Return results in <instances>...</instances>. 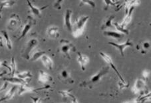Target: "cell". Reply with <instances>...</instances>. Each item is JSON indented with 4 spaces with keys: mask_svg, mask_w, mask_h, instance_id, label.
I'll return each mask as SVG.
<instances>
[{
    "mask_svg": "<svg viewBox=\"0 0 151 103\" xmlns=\"http://www.w3.org/2000/svg\"><path fill=\"white\" fill-rule=\"evenodd\" d=\"M109 66L103 67L97 73L92 76L87 81H85L81 84H80L79 86L82 87H89V89L93 88V87H95L96 85H97V84L100 83L101 80H102V79L103 78V77L109 72Z\"/></svg>",
    "mask_w": 151,
    "mask_h": 103,
    "instance_id": "obj_1",
    "label": "cell"
},
{
    "mask_svg": "<svg viewBox=\"0 0 151 103\" xmlns=\"http://www.w3.org/2000/svg\"><path fill=\"white\" fill-rule=\"evenodd\" d=\"M89 19V16H81L75 20L72 25L73 36L78 38L83 33L86 23Z\"/></svg>",
    "mask_w": 151,
    "mask_h": 103,
    "instance_id": "obj_2",
    "label": "cell"
},
{
    "mask_svg": "<svg viewBox=\"0 0 151 103\" xmlns=\"http://www.w3.org/2000/svg\"><path fill=\"white\" fill-rule=\"evenodd\" d=\"M38 44V41L36 39H31L27 42L26 44L24 49L22 52V57L24 58L25 59L29 60L31 59V56L33 52H34L35 48Z\"/></svg>",
    "mask_w": 151,
    "mask_h": 103,
    "instance_id": "obj_3",
    "label": "cell"
},
{
    "mask_svg": "<svg viewBox=\"0 0 151 103\" xmlns=\"http://www.w3.org/2000/svg\"><path fill=\"white\" fill-rule=\"evenodd\" d=\"M60 50L61 53L64 55L66 58H67L68 59H71L70 56V52H75V46L70 41H67L66 39H61L60 42Z\"/></svg>",
    "mask_w": 151,
    "mask_h": 103,
    "instance_id": "obj_4",
    "label": "cell"
},
{
    "mask_svg": "<svg viewBox=\"0 0 151 103\" xmlns=\"http://www.w3.org/2000/svg\"><path fill=\"white\" fill-rule=\"evenodd\" d=\"M21 25H22V20L20 16L16 13H13L11 15L8 21V29L10 30H15L17 29Z\"/></svg>",
    "mask_w": 151,
    "mask_h": 103,
    "instance_id": "obj_5",
    "label": "cell"
},
{
    "mask_svg": "<svg viewBox=\"0 0 151 103\" xmlns=\"http://www.w3.org/2000/svg\"><path fill=\"white\" fill-rule=\"evenodd\" d=\"M58 79H59L63 83H67L69 84L74 83V79H73L71 75L70 71L67 69H63L59 72L58 75Z\"/></svg>",
    "mask_w": 151,
    "mask_h": 103,
    "instance_id": "obj_6",
    "label": "cell"
},
{
    "mask_svg": "<svg viewBox=\"0 0 151 103\" xmlns=\"http://www.w3.org/2000/svg\"><path fill=\"white\" fill-rule=\"evenodd\" d=\"M35 24V21L34 20V18H32L31 17H27V22L25 23V25L23 27V29L21 32V34L20 37L18 38V41H20L22 38H23V37H25L26 36L28 32H29V30H31V29L33 27V26Z\"/></svg>",
    "mask_w": 151,
    "mask_h": 103,
    "instance_id": "obj_7",
    "label": "cell"
},
{
    "mask_svg": "<svg viewBox=\"0 0 151 103\" xmlns=\"http://www.w3.org/2000/svg\"><path fill=\"white\" fill-rule=\"evenodd\" d=\"M108 44L111 45L112 46H114L115 48H117L118 50L119 51L120 54L122 56H124V49L127 47H132L133 46V43L131 41V40L129 39L123 44H117L113 42H109L108 43Z\"/></svg>",
    "mask_w": 151,
    "mask_h": 103,
    "instance_id": "obj_8",
    "label": "cell"
},
{
    "mask_svg": "<svg viewBox=\"0 0 151 103\" xmlns=\"http://www.w3.org/2000/svg\"><path fill=\"white\" fill-rule=\"evenodd\" d=\"M49 87H41V88H38V89H34L33 87H28L27 85H20L18 89V94L19 95H22L25 93H36L38 92V91L45 89H49Z\"/></svg>",
    "mask_w": 151,
    "mask_h": 103,
    "instance_id": "obj_9",
    "label": "cell"
},
{
    "mask_svg": "<svg viewBox=\"0 0 151 103\" xmlns=\"http://www.w3.org/2000/svg\"><path fill=\"white\" fill-rule=\"evenodd\" d=\"M99 54H100V55H101V57H102V58H103V59L105 60V62H107V64H108V65H109L110 66L112 67V68L113 69V70H114V71H115V72H116L117 74V76H119V79H120V80H121V81H122V82H125V81H124V79L122 78V77L121 75L119 73V71H118V69H117V67H115L114 63L113 62V60H112V59H111V58H110L109 56H108L107 54H106L105 53L103 52H100Z\"/></svg>",
    "mask_w": 151,
    "mask_h": 103,
    "instance_id": "obj_10",
    "label": "cell"
},
{
    "mask_svg": "<svg viewBox=\"0 0 151 103\" xmlns=\"http://www.w3.org/2000/svg\"><path fill=\"white\" fill-rule=\"evenodd\" d=\"M73 12L71 9H67L64 15V26L65 28L68 31H72V23H71V16Z\"/></svg>",
    "mask_w": 151,
    "mask_h": 103,
    "instance_id": "obj_11",
    "label": "cell"
},
{
    "mask_svg": "<svg viewBox=\"0 0 151 103\" xmlns=\"http://www.w3.org/2000/svg\"><path fill=\"white\" fill-rule=\"evenodd\" d=\"M19 89V87L17 85H14L10 89H9L6 95L3 96L1 99H0V103L8 101L9 100H11L14 97V95L16 93V92Z\"/></svg>",
    "mask_w": 151,
    "mask_h": 103,
    "instance_id": "obj_12",
    "label": "cell"
},
{
    "mask_svg": "<svg viewBox=\"0 0 151 103\" xmlns=\"http://www.w3.org/2000/svg\"><path fill=\"white\" fill-rule=\"evenodd\" d=\"M146 87L145 81L142 79H136L134 83V85L132 88V91L134 94H138L139 93L142 92L144 91V89Z\"/></svg>",
    "mask_w": 151,
    "mask_h": 103,
    "instance_id": "obj_13",
    "label": "cell"
},
{
    "mask_svg": "<svg viewBox=\"0 0 151 103\" xmlns=\"http://www.w3.org/2000/svg\"><path fill=\"white\" fill-rule=\"evenodd\" d=\"M77 62L80 65L82 71H85L86 69V65L89 62V58L86 55H84L81 52L77 53Z\"/></svg>",
    "mask_w": 151,
    "mask_h": 103,
    "instance_id": "obj_14",
    "label": "cell"
},
{
    "mask_svg": "<svg viewBox=\"0 0 151 103\" xmlns=\"http://www.w3.org/2000/svg\"><path fill=\"white\" fill-rule=\"evenodd\" d=\"M3 81L8 82V83H13L14 85H28V82L23 79H21L18 78L17 77L14 76V77H5L3 78Z\"/></svg>",
    "mask_w": 151,
    "mask_h": 103,
    "instance_id": "obj_15",
    "label": "cell"
},
{
    "mask_svg": "<svg viewBox=\"0 0 151 103\" xmlns=\"http://www.w3.org/2000/svg\"><path fill=\"white\" fill-rule=\"evenodd\" d=\"M59 28L56 26H51L47 30V34L51 38L57 39L59 36Z\"/></svg>",
    "mask_w": 151,
    "mask_h": 103,
    "instance_id": "obj_16",
    "label": "cell"
},
{
    "mask_svg": "<svg viewBox=\"0 0 151 103\" xmlns=\"http://www.w3.org/2000/svg\"><path fill=\"white\" fill-rule=\"evenodd\" d=\"M40 59H41L42 64H43L45 67H46V68L49 70H51L53 69V62L49 56L45 54L43 56H42Z\"/></svg>",
    "mask_w": 151,
    "mask_h": 103,
    "instance_id": "obj_17",
    "label": "cell"
},
{
    "mask_svg": "<svg viewBox=\"0 0 151 103\" xmlns=\"http://www.w3.org/2000/svg\"><path fill=\"white\" fill-rule=\"evenodd\" d=\"M38 81L39 83H47L48 82H50L52 81V77L47 72L43 71V70H39V75Z\"/></svg>",
    "mask_w": 151,
    "mask_h": 103,
    "instance_id": "obj_18",
    "label": "cell"
},
{
    "mask_svg": "<svg viewBox=\"0 0 151 103\" xmlns=\"http://www.w3.org/2000/svg\"><path fill=\"white\" fill-rule=\"evenodd\" d=\"M27 2L28 5H29L30 10H31V11L33 15L37 16V17H41V11L44 10L45 9L48 7V6H45V7H43V8H37V7L31 3L30 1H27Z\"/></svg>",
    "mask_w": 151,
    "mask_h": 103,
    "instance_id": "obj_19",
    "label": "cell"
},
{
    "mask_svg": "<svg viewBox=\"0 0 151 103\" xmlns=\"http://www.w3.org/2000/svg\"><path fill=\"white\" fill-rule=\"evenodd\" d=\"M134 7H131L129 9L128 11L127 12V15L126 17L124 18L123 21H122L121 23H119L120 25L122 27L125 28L126 26L129 24V23L131 22V21L132 19V15H133V13L134 11Z\"/></svg>",
    "mask_w": 151,
    "mask_h": 103,
    "instance_id": "obj_20",
    "label": "cell"
},
{
    "mask_svg": "<svg viewBox=\"0 0 151 103\" xmlns=\"http://www.w3.org/2000/svg\"><path fill=\"white\" fill-rule=\"evenodd\" d=\"M137 50L140 51L143 54H146L150 48V41H143L137 45Z\"/></svg>",
    "mask_w": 151,
    "mask_h": 103,
    "instance_id": "obj_21",
    "label": "cell"
},
{
    "mask_svg": "<svg viewBox=\"0 0 151 103\" xmlns=\"http://www.w3.org/2000/svg\"><path fill=\"white\" fill-rule=\"evenodd\" d=\"M115 19L114 15H110L105 19L104 21L102 26H101V29L102 30H107L108 29H111V28L114 27L113 24V20Z\"/></svg>",
    "mask_w": 151,
    "mask_h": 103,
    "instance_id": "obj_22",
    "label": "cell"
},
{
    "mask_svg": "<svg viewBox=\"0 0 151 103\" xmlns=\"http://www.w3.org/2000/svg\"><path fill=\"white\" fill-rule=\"evenodd\" d=\"M104 35L106 36H109L115 39H121L124 37V34L119 32L111 31V30H105L104 32Z\"/></svg>",
    "mask_w": 151,
    "mask_h": 103,
    "instance_id": "obj_23",
    "label": "cell"
},
{
    "mask_svg": "<svg viewBox=\"0 0 151 103\" xmlns=\"http://www.w3.org/2000/svg\"><path fill=\"white\" fill-rule=\"evenodd\" d=\"M15 3L14 1H0V19L1 18V13L5 8H9L13 6Z\"/></svg>",
    "mask_w": 151,
    "mask_h": 103,
    "instance_id": "obj_24",
    "label": "cell"
},
{
    "mask_svg": "<svg viewBox=\"0 0 151 103\" xmlns=\"http://www.w3.org/2000/svg\"><path fill=\"white\" fill-rule=\"evenodd\" d=\"M15 76L21 79H23V80L27 81L28 83H29V80H27V79H31L33 77L32 74L31 73V72L29 71H24L20 72V73H17V74L15 75Z\"/></svg>",
    "mask_w": 151,
    "mask_h": 103,
    "instance_id": "obj_25",
    "label": "cell"
},
{
    "mask_svg": "<svg viewBox=\"0 0 151 103\" xmlns=\"http://www.w3.org/2000/svg\"><path fill=\"white\" fill-rule=\"evenodd\" d=\"M1 34H3L5 43H6V47L8 48V50H11L13 48L12 42H11L10 38H9L8 32H7L6 30H2Z\"/></svg>",
    "mask_w": 151,
    "mask_h": 103,
    "instance_id": "obj_26",
    "label": "cell"
},
{
    "mask_svg": "<svg viewBox=\"0 0 151 103\" xmlns=\"http://www.w3.org/2000/svg\"><path fill=\"white\" fill-rule=\"evenodd\" d=\"M45 54V52H44V51H41L39 50L34 51V52H33L31 56L30 60L34 62V61H36L38 59H39V58H41V56Z\"/></svg>",
    "mask_w": 151,
    "mask_h": 103,
    "instance_id": "obj_27",
    "label": "cell"
},
{
    "mask_svg": "<svg viewBox=\"0 0 151 103\" xmlns=\"http://www.w3.org/2000/svg\"><path fill=\"white\" fill-rule=\"evenodd\" d=\"M10 69H11V77L15 76V75L17 74V65H16L15 58L13 57L11 59L10 62Z\"/></svg>",
    "mask_w": 151,
    "mask_h": 103,
    "instance_id": "obj_28",
    "label": "cell"
},
{
    "mask_svg": "<svg viewBox=\"0 0 151 103\" xmlns=\"http://www.w3.org/2000/svg\"><path fill=\"white\" fill-rule=\"evenodd\" d=\"M113 24L115 29H116L118 31H119V32H121V33H122L124 34H128L129 33L128 29H126L125 28L122 27L119 23L115 22L114 23H113Z\"/></svg>",
    "mask_w": 151,
    "mask_h": 103,
    "instance_id": "obj_29",
    "label": "cell"
},
{
    "mask_svg": "<svg viewBox=\"0 0 151 103\" xmlns=\"http://www.w3.org/2000/svg\"><path fill=\"white\" fill-rule=\"evenodd\" d=\"M79 6H84V5H89L92 8H95L96 7V4L94 1H89V0H81L79 1Z\"/></svg>",
    "mask_w": 151,
    "mask_h": 103,
    "instance_id": "obj_30",
    "label": "cell"
},
{
    "mask_svg": "<svg viewBox=\"0 0 151 103\" xmlns=\"http://www.w3.org/2000/svg\"><path fill=\"white\" fill-rule=\"evenodd\" d=\"M58 93L61 95L63 99H69V97L71 95V91H59Z\"/></svg>",
    "mask_w": 151,
    "mask_h": 103,
    "instance_id": "obj_31",
    "label": "cell"
},
{
    "mask_svg": "<svg viewBox=\"0 0 151 103\" xmlns=\"http://www.w3.org/2000/svg\"><path fill=\"white\" fill-rule=\"evenodd\" d=\"M63 2H65V1H63V0L55 1L53 4V8L56 9H58V10H60V9H61V8H62V4L63 3Z\"/></svg>",
    "mask_w": 151,
    "mask_h": 103,
    "instance_id": "obj_32",
    "label": "cell"
},
{
    "mask_svg": "<svg viewBox=\"0 0 151 103\" xmlns=\"http://www.w3.org/2000/svg\"><path fill=\"white\" fill-rule=\"evenodd\" d=\"M129 84L128 83H126L125 82H122V81H120L119 83V89L120 90H122V89H126L129 87Z\"/></svg>",
    "mask_w": 151,
    "mask_h": 103,
    "instance_id": "obj_33",
    "label": "cell"
},
{
    "mask_svg": "<svg viewBox=\"0 0 151 103\" xmlns=\"http://www.w3.org/2000/svg\"><path fill=\"white\" fill-rule=\"evenodd\" d=\"M104 2H105V5H106V7H105V9H107L108 7L110 5H114L116 4V3H114V1H110V0H105Z\"/></svg>",
    "mask_w": 151,
    "mask_h": 103,
    "instance_id": "obj_34",
    "label": "cell"
},
{
    "mask_svg": "<svg viewBox=\"0 0 151 103\" xmlns=\"http://www.w3.org/2000/svg\"><path fill=\"white\" fill-rule=\"evenodd\" d=\"M8 85H9V83H8V82H6V81L4 82L3 85L0 87V93H2V92H3L4 91H6V89L8 88Z\"/></svg>",
    "mask_w": 151,
    "mask_h": 103,
    "instance_id": "obj_35",
    "label": "cell"
},
{
    "mask_svg": "<svg viewBox=\"0 0 151 103\" xmlns=\"http://www.w3.org/2000/svg\"><path fill=\"white\" fill-rule=\"evenodd\" d=\"M150 73V72L149 70L145 69V70H144L143 72V76L145 79H147L148 77H149Z\"/></svg>",
    "mask_w": 151,
    "mask_h": 103,
    "instance_id": "obj_36",
    "label": "cell"
},
{
    "mask_svg": "<svg viewBox=\"0 0 151 103\" xmlns=\"http://www.w3.org/2000/svg\"><path fill=\"white\" fill-rule=\"evenodd\" d=\"M31 99L33 100V103H41V100L39 97H31Z\"/></svg>",
    "mask_w": 151,
    "mask_h": 103,
    "instance_id": "obj_37",
    "label": "cell"
},
{
    "mask_svg": "<svg viewBox=\"0 0 151 103\" xmlns=\"http://www.w3.org/2000/svg\"><path fill=\"white\" fill-rule=\"evenodd\" d=\"M122 103H140L138 100V99H135L134 100H129V101H127V102H124Z\"/></svg>",
    "mask_w": 151,
    "mask_h": 103,
    "instance_id": "obj_38",
    "label": "cell"
},
{
    "mask_svg": "<svg viewBox=\"0 0 151 103\" xmlns=\"http://www.w3.org/2000/svg\"><path fill=\"white\" fill-rule=\"evenodd\" d=\"M4 38L3 37L0 35V47H3L4 46Z\"/></svg>",
    "mask_w": 151,
    "mask_h": 103,
    "instance_id": "obj_39",
    "label": "cell"
},
{
    "mask_svg": "<svg viewBox=\"0 0 151 103\" xmlns=\"http://www.w3.org/2000/svg\"><path fill=\"white\" fill-rule=\"evenodd\" d=\"M7 73V71H3L2 72H0V78H1V77H3L4 75H6Z\"/></svg>",
    "mask_w": 151,
    "mask_h": 103,
    "instance_id": "obj_40",
    "label": "cell"
},
{
    "mask_svg": "<svg viewBox=\"0 0 151 103\" xmlns=\"http://www.w3.org/2000/svg\"><path fill=\"white\" fill-rule=\"evenodd\" d=\"M3 65V63H2L1 62H0V66H2Z\"/></svg>",
    "mask_w": 151,
    "mask_h": 103,
    "instance_id": "obj_41",
    "label": "cell"
}]
</instances>
